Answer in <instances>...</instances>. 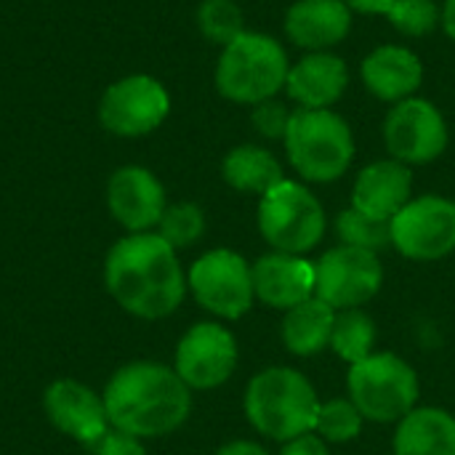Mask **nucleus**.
I'll list each match as a JSON object with an SVG mask.
<instances>
[{
  "instance_id": "bb28decb",
  "label": "nucleus",
  "mask_w": 455,
  "mask_h": 455,
  "mask_svg": "<svg viewBox=\"0 0 455 455\" xmlns=\"http://www.w3.org/2000/svg\"><path fill=\"white\" fill-rule=\"evenodd\" d=\"M205 232V216L200 211V205L195 203H173L165 208L160 224H157V235L173 248H189L195 245Z\"/></svg>"
},
{
  "instance_id": "a878e982",
  "label": "nucleus",
  "mask_w": 455,
  "mask_h": 455,
  "mask_svg": "<svg viewBox=\"0 0 455 455\" xmlns=\"http://www.w3.org/2000/svg\"><path fill=\"white\" fill-rule=\"evenodd\" d=\"M197 27L211 43L224 48L245 32L243 8L235 0H203L197 8Z\"/></svg>"
},
{
  "instance_id": "cd10ccee",
  "label": "nucleus",
  "mask_w": 455,
  "mask_h": 455,
  "mask_svg": "<svg viewBox=\"0 0 455 455\" xmlns=\"http://www.w3.org/2000/svg\"><path fill=\"white\" fill-rule=\"evenodd\" d=\"M315 432L325 443H349L363 432V413L352 400H331L320 405Z\"/></svg>"
},
{
  "instance_id": "393cba45",
  "label": "nucleus",
  "mask_w": 455,
  "mask_h": 455,
  "mask_svg": "<svg viewBox=\"0 0 455 455\" xmlns=\"http://www.w3.org/2000/svg\"><path fill=\"white\" fill-rule=\"evenodd\" d=\"M336 232L341 237V245L349 248H363L371 253H379L392 243V224L373 219L357 208H347L336 219Z\"/></svg>"
},
{
  "instance_id": "b1692460",
  "label": "nucleus",
  "mask_w": 455,
  "mask_h": 455,
  "mask_svg": "<svg viewBox=\"0 0 455 455\" xmlns=\"http://www.w3.org/2000/svg\"><path fill=\"white\" fill-rule=\"evenodd\" d=\"M376 344V325L373 320L360 309H344L336 312L331 349L349 365H357L373 355Z\"/></svg>"
},
{
  "instance_id": "6e6552de",
  "label": "nucleus",
  "mask_w": 455,
  "mask_h": 455,
  "mask_svg": "<svg viewBox=\"0 0 455 455\" xmlns=\"http://www.w3.org/2000/svg\"><path fill=\"white\" fill-rule=\"evenodd\" d=\"M189 291L203 309L216 317L237 320L253 307V269L227 248L208 251L189 269Z\"/></svg>"
},
{
  "instance_id": "1a4fd4ad",
  "label": "nucleus",
  "mask_w": 455,
  "mask_h": 455,
  "mask_svg": "<svg viewBox=\"0 0 455 455\" xmlns=\"http://www.w3.org/2000/svg\"><path fill=\"white\" fill-rule=\"evenodd\" d=\"M384 283V269L376 253L339 245L315 264V296L336 312L368 304Z\"/></svg>"
},
{
  "instance_id": "72a5a7b5",
  "label": "nucleus",
  "mask_w": 455,
  "mask_h": 455,
  "mask_svg": "<svg viewBox=\"0 0 455 455\" xmlns=\"http://www.w3.org/2000/svg\"><path fill=\"white\" fill-rule=\"evenodd\" d=\"M216 455H269L261 445H256V443H248V440H237V443H229V445H224L221 451Z\"/></svg>"
},
{
  "instance_id": "0eeeda50",
  "label": "nucleus",
  "mask_w": 455,
  "mask_h": 455,
  "mask_svg": "<svg viewBox=\"0 0 455 455\" xmlns=\"http://www.w3.org/2000/svg\"><path fill=\"white\" fill-rule=\"evenodd\" d=\"M259 229L275 251L301 256L323 240L325 211L304 184L283 179L259 203Z\"/></svg>"
},
{
  "instance_id": "412c9836",
  "label": "nucleus",
  "mask_w": 455,
  "mask_h": 455,
  "mask_svg": "<svg viewBox=\"0 0 455 455\" xmlns=\"http://www.w3.org/2000/svg\"><path fill=\"white\" fill-rule=\"evenodd\" d=\"M395 455H455V419L443 408H413L397 427Z\"/></svg>"
},
{
  "instance_id": "2eb2a0df",
  "label": "nucleus",
  "mask_w": 455,
  "mask_h": 455,
  "mask_svg": "<svg viewBox=\"0 0 455 455\" xmlns=\"http://www.w3.org/2000/svg\"><path fill=\"white\" fill-rule=\"evenodd\" d=\"M43 405H45L51 424L61 435L83 445H99L101 437L109 432L104 397H99L91 387L80 381H72V379L53 381L45 389Z\"/></svg>"
},
{
  "instance_id": "c756f323",
  "label": "nucleus",
  "mask_w": 455,
  "mask_h": 455,
  "mask_svg": "<svg viewBox=\"0 0 455 455\" xmlns=\"http://www.w3.org/2000/svg\"><path fill=\"white\" fill-rule=\"evenodd\" d=\"M291 115L293 112L285 107V101L267 99V101L253 107V125L264 139H285L288 125H291Z\"/></svg>"
},
{
  "instance_id": "4468645a",
  "label": "nucleus",
  "mask_w": 455,
  "mask_h": 455,
  "mask_svg": "<svg viewBox=\"0 0 455 455\" xmlns=\"http://www.w3.org/2000/svg\"><path fill=\"white\" fill-rule=\"evenodd\" d=\"M107 205L115 221L123 224L131 235L157 227L168 208L163 184L152 171L141 165H125L112 173L107 184Z\"/></svg>"
},
{
  "instance_id": "dca6fc26",
  "label": "nucleus",
  "mask_w": 455,
  "mask_h": 455,
  "mask_svg": "<svg viewBox=\"0 0 455 455\" xmlns=\"http://www.w3.org/2000/svg\"><path fill=\"white\" fill-rule=\"evenodd\" d=\"M253 293L272 309H293L315 296V264L293 253L261 256L253 267Z\"/></svg>"
},
{
  "instance_id": "ddd939ff",
  "label": "nucleus",
  "mask_w": 455,
  "mask_h": 455,
  "mask_svg": "<svg viewBox=\"0 0 455 455\" xmlns=\"http://www.w3.org/2000/svg\"><path fill=\"white\" fill-rule=\"evenodd\" d=\"M237 368V341L216 323H197L176 347V373L189 389H216Z\"/></svg>"
},
{
  "instance_id": "473e14b6",
  "label": "nucleus",
  "mask_w": 455,
  "mask_h": 455,
  "mask_svg": "<svg viewBox=\"0 0 455 455\" xmlns=\"http://www.w3.org/2000/svg\"><path fill=\"white\" fill-rule=\"evenodd\" d=\"M352 11H360V13H389V8L397 3V0H344Z\"/></svg>"
},
{
  "instance_id": "f8f14e48",
  "label": "nucleus",
  "mask_w": 455,
  "mask_h": 455,
  "mask_svg": "<svg viewBox=\"0 0 455 455\" xmlns=\"http://www.w3.org/2000/svg\"><path fill=\"white\" fill-rule=\"evenodd\" d=\"M384 141L389 155L408 168L427 165L445 152L448 125L432 101L411 96L389 109L384 120Z\"/></svg>"
},
{
  "instance_id": "a211bd4d",
  "label": "nucleus",
  "mask_w": 455,
  "mask_h": 455,
  "mask_svg": "<svg viewBox=\"0 0 455 455\" xmlns=\"http://www.w3.org/2000/svg\"><path fill=\"white\" fill-rule=\"evenodd\" d=\"M349 85V69L341 56L315 51L291 64L285 91L299 109H331Z\"/></svg>"
},
{
  "instance_id": "c85d7f7f",
  "label": "nucleus",
  "mask_w": 455,
  "mask_h": 455,
  "mask_svg": "<svg viewBox=\"0 0 455 455\" xmlns=\"http://www.w3.org/2000/svg\"><path fill=\"white\" fill-rule=\"evenodd\" d=\"M387 19L408 37H424L443 24V8L435 0H397Z\"/></svg>"
},
{
  "instance_id": "9d476101",
  "label": "nucleus",
  "mask_w": 455,
  "mask_h": 455,
  "mask_svg": "<svg viewBox=\"0 0 455 455\" xmlns=\"http://www.w3.org/2000/svg\"><path fill=\"white\" fill-rule=\"evenodd\" d=\"M171 112L165 85L152 75H128L112 83L99 104L101 125L115 136H147L163 125Z\"/></svg>"
},
{
  "instance_id": "aec40b11",
  "label": "nucleus",
  "mask_w": 455,
  "mask_h": 455,
  "mask_svg": "<svg viewBox=\"0 0 455 455\" xmlns=\"http://www.w3.org/2000/svg\"><path fill=\"white\" fill-rule=\"evenodd\" d=\"M365 88L389 104L416 96L424 80L421 59L405 45H381L371 51L360 67Z\"/></svg>"
},
{
  "instance_id": "2f4dec72",
  "label": "nucleus",
  "mask_w": 455,
  "mask_h": 455,
  "mask_svg": "<svg viewBox=\"0 0 455 455\" xmlns=\"http://www.w3.org/2000/svg\"><path fill=\"white\" fill-rule=\"evenodd\" d=\"M280 455H328V448H325V440L317 437V435H301L291 443H285L283 453Z\"/></svg>"
},
{
  "instance_id": "f704fd0d",
  "label": "nucleus",
  "mask_w": 455,
  "mask_h": 455,
  "mask_svg": "<svg viewBox=\"0 0 455 455\" xmlns=\"http://www.w3.org/2000/svg\"><path fill=\"white\" fill-rule=\"evenodd\" d=\"M443 27L451 35V40H455V0H445L443 5Z\"/></svg>"
},
{
  "instance_id": "f03ea898",
  "label": "nucleus",
  "mask_w": 455,
  "mask_h": 455,
  "mask_svg": "<svg viewBox=\"0 0 455 455\" xmlns=\"http://www.w3.org/2000/svg\"><path fill=\"white\" fill-rule=\"evenodd\" d=\"M107 419L139 440L176 432L192 411V392L173 368L160 363L123 365L104 389Z\"/></svg>"
},
{
  "instance_id": "39448f33",
  "label": "nucleus",
  "mask_w": 455,
  "mask_h": 455,
  "mask_svg": "<svg viewBox=\"0 0 455 455\" xmlns=\"http://www.w3.org/2000/svg\"><path fill=\"white\" fill-rule=\"evenodd\" d=\"M283 141L296 173L312 184L341 179L355 160L352 128L333 109H296Z\"/></svg>"
},
{
  "instance_id": "6ab92c4d",
  "label": "nucleus",
  "mask_w": 455,
  "mask_h": 455,
  "mask_svg": "<svg viewBox=\"0 0 455 455\" xmlns=\"http://www.w3.org/2000/svg\"><path fill=\"white\" fill-rule=\"evenodd\" d=\"M352 29V8L344 0H296L285 13V35L304 51H331Z\"/></svg>"
},
{
  "instance_id": "20e7f679",
  "label": "nucleus",
  "mask_w": 455,
  "mask_h": 455,
  "mask_svg": "<svg viewBox=\"0 0 455 455\" xmlns=\"http://www.w3.org/2000/svg\"><path fill=\"white\" fill-rule=\"evenodd\" d=\"M291 61L280 40L261 32H243L221 48L216 88L235 104H261L275 99L288 80Z\"/></svg>"
},
{
  "instance_id": "f3484780",
  "label": "nucleus",
  "mask_w": 455,
  "mask_h": 455,
  "mask_svg": "<svg viewBox=\"0 0 455 455\" xmlns=\"http://www.w3.org/2000/svg\"><path fill=\"white\" fill-rule=\"evenodd\" d=\"M413 173L405 163L389 157L365 165L352 189V208L392 221L413 197Z\"/></svg>"
},
{
  "instance_id": "7c9ffc66",
  "label": "nucleus",
  "mask_w": 455,
  "mask_h": 455,
  "mask_svg": "<svg viewBox=\"0 0 455 455\" xmlns=\"http://www.w3.org/2000/svg\"><path fill=\"white\" fill-rule=\"evenodd\" d=\"M96 455H147V451L139 437L115 429L101 437V443L96 445Z\"/></svg>"
},
{
  "instance_id": "423d86ee",
  "label": "nucleus",
  "mask_w": 455,
  "mask_h": 455,
  "mask_svg": "<svg viewBox=\"0 0 455 455\" xmlns=\"http://www.w3.org/2000/svg\"><path fill=\"white\" fill-rule=\"evenodd\" d=\"M349 400L363 419L392 424L403 421L419 400V379L413 368L397 355L381 352L352 365L349 371Z\"/></svg>"
},
{
  "instance_id": "7ed1b4c3",
  "label": "nucleus",
  "mask_w": 455,
  "mask_h": 455,
  "mask_svg": "<svg viewBox=\"0 0 455 455\" xmlns=\"http://www.w3.org/2000/svg\"><path fill=\"white\" fill-rule=\"evenodd\" d=\"M317 413L320 400L315 387L293 368H267L248 384L245 416L269 440L291 443L315 432Z\"/></svg>"
},
{
  "instance_id": "5701e85b",
  "label": "nucleus",
  "mask_w": 455,
  "mask_h": 455,
  "mask_svg": "<svg viewBox=\"0 0 455 455\" xmlns=\"http://www.w3.org/2000/svg\"><path fill=\"white\" fill-rule=\"evenodd\" d=\"M221 173L224 181L245 195H267L269 189H275L285 176H283V165L277 163V157L256 144H243L235 147L224 163H221Z\"/></svg>"
},
{
  "instance_id": "f257e3e1",
  "label": "nucleus",
  "mask_w": 455,
  "mask_h": 455,
  "mask_svg": "<svg viewBox=\"0 0 455 455\" xmlns=\"http://www.w3.org/2000/svg\"><path fill=\"white\" fill-rule=\"evenodd\" d=\"M112 299L141 320L173 315L187 293L176 251L157 232H139L117 240L104 264Z\"/></svg>"
},
{
  "instance_id": "4be33fe9",
  "label": "nucleus",
  "mask_w": 455,
  "mask_h": 455,
  "mask_svg": "<svg viewBox=\"0 0 455 455\" xmlns=\"http://www.w3.org/2000/svg\"><path fill=\"white\" fill-rule=\"evenodd\" d=\"M336 323V309L320 301L317 296L285 312L283 320V341L299 357H315L331 347Z\"/></svg>"
},
{
  "instance_id": "9b49d317",
  "label": "nucleus",
  "mask_w": 455,
  "mask_h": 455,
  "mask_svg": "<svg viewBox=\"0 0 455 455\" xmlns=\"http://www.w3.org/2000/svg\"><path fill=\"white\" fill-rule=\"evenodd\" d=\"M389 224L392 245L405 259L437 261L455 251V203L448 197H416Z\"/></svg>"
}]
</instances>
